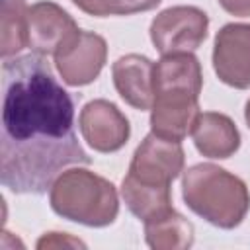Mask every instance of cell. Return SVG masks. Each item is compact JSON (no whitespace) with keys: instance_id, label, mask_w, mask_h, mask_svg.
<instances>
[{"instance_id":"cell-7","label":"cell","mask_w":250,"mask_h":250,"mask_svg":"<svg viewBox=\"0 0 250 250\" xmlns=\"http://www.w3.org/2000/svg\"><path fill=\"white\" fill-rule=\"evenodd\" d=\"M199 115V94L189 88H156L150 107V131L170 141H184Z\"/></svg>"},{"instance_id":"cell-14","label":"cell","mask_w":250,"mask_h":250,"mask_svg":"<svg viewBox=\"0 0 250 250\" xmlns=\"http://www.w3.org/2000/svg\"><path fill=\"white\" fill-rule=\"evenodd\" d=\"M121 197H123L125 205L129 207V211L143 223L174 209L172 207V188H148V186H139V184L123 178Z\"/></svg>"},{"instance_id":"cell-12","label":"cell","mask_w":250,"mask_h":250,"mask_svg":"<svg viewBox=\"0 0 250 250\" xmlns=\"http://www.w3.org/2000/svg\"><path fill=\"white\" fill-rule=\"evenodd\" d=\"M189 135L197 152L207 158L225 160L240 146V131L236 123L219 111H199Z\"/></svg>"},{"instance_id":"cell-6","label":"cell","mask_w":250,"mask_h":250,"mask_svg":"<svg viewBox=\"0 0 250 250\" xmlns=\"http://www.w3.org/2000/svg\"><path fill=\"white\" fill-rule=\"evenodd\" d=\"M53 57L64 84L86 86L100 76L107 61V43L102 35L78 27Z\"/></svg>"},{"instance_id":"cell-16","label":"cell","mask_w":250,"mask_h":250,"mask_svg":"<svg viewBox=\"0 0 250 250\" xmlns=\"http://www.w3.org/2000/svg\"><path fill=\"white\" fill-rule=\"evenodd\" d=\"M162 0H72L84 14L105 18V16H131L156 8Z\"/></svg>"},{"instance_id":"cell-13","label":"cell","mask_w":250,"mask_h":250,"mask_svg":"<svg viewBox=\"0 0 250 250\" xmlns=\"http://www.w3.org/2000/svg\"><path fill=\"white\" fill-rule=\"evenodd\" d=\"M145 240L154 250H186L193 244V225L176 209L145 221Z\"/></svg>"},{"instance_id":"cell-10","label":"cell","mask_w":250,"mask_h":250,"mask_svg":"<svg viewBox=\"0 0 250 250\" xmlns=\"http://www.w3.org/2000/svg\"><path fill=\"white\" fill-rule=\"evenodd\" d=\"M76 29L70 14L55 2L41 0L27 10V47L37 55H55Z\"/></svg>"},{"instance_id":"cell-8","label":"cell","mask_w":250,"mask_h":250,"mask_svg":"<svg viewBox=\"0 0 250 250\" xmlns=\"http://www.w3.org/2000/svg\"><path fill=\"white\" fill-rule=\"evenodd\" d=\"M213 70L230 88H250V23H227L217 31Z\"/></svg>"},{"instance_id":"cell-4","label":"cell","mask_w":250,"mask_h":250,"mask_svg":"<svg viewBox=\"0 0 250 250\" xmlns=\"http://www.w3.org/2000/svg\"><path fill=\"white\" fill-rule=\"evenodd\" d=\"M186 154L180 141H170L152 131L135 148L125 180L148 188H170L184 172Z\"/></svg>"},{"instance_id":"cell-3","label":"cell","mask_w":250,"mask_h":250,"mask_svg":"<svg viewBox=\"0 0 250 250\" xmlns=\"http://www.w3.org/2000/svg\"><path fill=\"white\" fill-rule=\"evenodd\" d=\"M49 203L59 217L94 229L111 225L119 213L115 186L104 176L80 166L57 176L49 189Z\"/></svg>"},{"instance_id":"cell-15","label":"cell","mask_w":250,"mask_h":250,"mask_svg":"<svg viewBox=\"0 0 250 250\" xmlns=\"http://www.w3.org/2000/svg\"><path fill=\"white\" fill-rule=\"evenodd\" d=\"M27 10L25 0H2V59L16 57L27 45Z\"/></svg>"},{"instance_id":"cell-18","label":"cell","mask_w":250,"mask_h":250,"mask_svg":"<svg viewBox=\"0 0 250 250\" xmlns=\"http://www.w3.org/2000/svg\"><path fill=\"white\" fill-rule=\"evenodd\" d=\"M221 8L236 18H250V0H219Z\"/></svg>"},{"instance_id":"cell-19","label":"cell","mask_w":250,"mask_h":250,"mask_svg":"<svg viewBox=\"0 0 250 250\" xmlns=\"http://www.w3.org/2000/svg\"><path fill=\"white\" fill-rule=\"evenodd\" d=\"M244 119H246V125L250 127V100L246 102V107H244Z\"/></svg>"},{"instance_id":"cell-1","label":"cell","mask_w":250,"mask_h":250,"mask_svg":"<svg viewBox=\"0 0 250 250\" xmlns=\"http://www.w3.org/2000/svg\"><path fill=\"white\" fill-rule=\"evenodd\" d=\"M92 158L74 133V104L43 55L2 62L0 182L14 193H45L66 166Z\"/></svg>"},{"instance_id":"cell-17","label":"cell","mask_w":250,"mask_h":250,"mask_svg":"<svg viewBox=\"0 0 250 250\" xmlns=\"http://www.w3.org/2000/svg\"><path fill=\"white\" fill-rule=\"evenodd\" d=\"M64 248V246H70V248H86V244L66 232H45L39 240H37V248L43 250V248Z\"/></svg>"},{"instance_id":"cell-5","label":"cell","mask_w":250,"mask_h":250,"mask_svg":"<svg viewBox=\"0 0 250 250\" xmlns=\"http://www.w3.org/2000/svg\"><path fill=\"white\" fill-rule=\"evenodd\" d=\"M209 16L197 6H170L150 21V41L160 55L193 53L205 41Z\"/></svg>"},{"instance_id":"cell-9","label":"cell","mask_w":250,"mask_h":250,"mask_svg":"<svg viewBox=\"0 0 250 250\" xmlns=\"http://www.w3.org/2000/svg\"><path fill=\"white\" fill-rule=\"evenodd\" d=\"M78 127L84 141L98 152H117L131 137L129 119L109 100L88 102L78 115Z\"/></svg>"},{"instance_id":"cell-11","label":"cell","mask_w":250,"mask_h":250,"mask_svg":"<svg viewBox=\"0 0 250 250\" xmlns=\"http://www.w3.org/2000/svg\"><path fill=\"white\" fill-rule=\"evenodd\" d=\"M113 86L121 100L135 109H150L154 100V62L139 53L119 57L111 66Z\"/></svg>"},{"instance_id":"cell-2","label":"cell","mask_w":250,"mask_h":250,"mask_svg":"<svg viewBox=\"0 0 250 250\" xmlns=\"http://www.w3.org/2000/svg\"><path fill=\"white\" fill-rule=\"evenodd\" d=\"M182 197L195 215L227 230L238 227L250 209L244 180L211 162L193 164L184 172Z\"/></svg>"}]
</instances>
